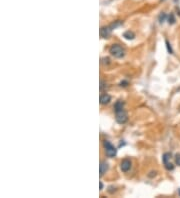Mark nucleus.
Instances as JSON below:
<instances>
[{"instance_id": "nucleus-9", "label": "nucleus", "mask_w": 180, "mask_h": 198, "mask_svg": "<svg viewBox=\"0 0 180 198\" xmlns=\"http://www.w3.org/2000/svg\"><path fill=\"white\" fill-rule=\"evenodd\" d=\"M124 109V101L122 100H118L117 102L114 105V111H119V110H122Z\"/></svg>"}, {"instance_id": "nucleus-11", "label": "nucleus", "mask_w": 180, "mask_h": 198, "mask_svg": "<svg viewBox=\"0 0 180 198\" xmlns=\"http://www.w3.org/2000/svg\"><path fill=\"white\" fill-rule=\"evenodd\" d=\"M170 159H171V153H164L163 157H162V160H163V163L164 164H166V163L170 162Z\"/></svg>"}, {"instance_id": "nucleus-18", "label": "nucleus", "mask_w": 180, "mask_h": 198, "mask_svg": "<svg viewBox=\"0 0 180 198\" xmlns=\"http://www.w3.org/2000/svg\"><path fill=\"white\" fill-rule=\"evenodd\" d=\"M99 187H100V190L103 189V183L102 182H99Z\"/></svg>"}, {"instance_id": "nucleus-4", "label": "nucleus", "mask_w": 180, "mask_h": 198, "mask_svg": "<svg viewBox=\"0 0 180 198\" xmlns=\"http://www.w3.org/2000/svg\"><path fill=\"white\" fill-rule=\"evenodd\" d=\"M132 163L129 159H123L120 163V169L123 171V172H128L129 170L131 169Z\"/></svg>"}, {"instance_id": "nucleus-15", "label": "nucleus", "mask_w": 180, "mask_h": 198, "mask_svg": "<svg viewBox=\"0 0 180 198\" xmlns=\"http://www.w3.org/2000/svg\"><path fill=\"white\" fill-rule=\"evenodd\" d=\"M175 163H176V165L180 166V154H178V153L175 155Z\"/></svg>"}, {"instance_id": "nucleus-16", "label": "nucleus", "mask_w": 180, "mask_h": 198, "mask_svg": "<svg viewBox=\"0 0 180 198\" xmlns=\"http://www.w3.org/2000/svg\"><path fill=\"white\" fill-rule=\"evenodd\" d=\"M166 45H167V49H168V52L169 53H173V51H172V48L170 46V44H169V42L166 40Z\"/></svg>"}, {"instance_id": "nucleus-17", "label": "nucleus", "mask_w": 180, "mask_h": 198, "mask_svg": "<svg viewBox=\"0 0 180 198\" xmlns=\"http://www.w3.org/2000/svg\"><path fill=\"white\" fill-rule=\"evenodd\" d=\"M128 85V82L127 81H122V82L120 83V86H127Z\"/></svg>"}, {"instance_id": "nucleus-5", "label": "nucleus", "mask_w": 180, "mask_h": 198, "mask_svg": "<svg viewBox=\"0 0 180 198\" xmlns=\"http://www.w3.org/2000/svg\"><path fill=\"white\" fill-rule=\"evenodd\" d=\"M111 32H112V28H111L109 25L103 26V27L100 28V36H101L102 38H108Z\"/></svg>"}, {"instance_id": "nucleus-1", "label": "nucleus", "mask_w": 180, "mask_h": 198, "mask_svg": "<svg viewBox=\"0 0 180 198\" xmlns=\"http://www.w3.org/2000/svg\"><path fill=\"white\" fill-rule=\"evenodd\" d=\"M109 53L115 58H122L125 55V50L119 44H112L109 48Z\"/></svg>"}, {"instance_id": "nucleus-13", "label": "nucleus", "mask_w": 180, "mask_h": 198, "mask_svg": "<svg viewBox=\"0 0 180 198\" xmlns=\"http://www.w3.org/2000/svg\"><path fill=\"white\" fill-rule=\"evenodd\" d=\"M165 165V168L167 170H173L174 169V165L172 164L171 162H168V163H166V164H164Z\"/></svg>"}, {"instance_id": "nucleus-12", "label": "nucleus", "mask_w": 180, "mask_h": 198, "mask_svg": "<svg viewBox=\"0 0 180 198\" xmlns=\"http://www.w3.org/2000/svg\"><path fill=\"white\" fill-rule=\"evenodd\" d=\"M168 23L169 24H174L175 23V17H174L173 14H170L168 16Z\"/></svg>"}, {"instance_id": "nucleus-19", "label": "nucleus", "mask_w": 180, "mask_h": 198, "mask_svg": "<svg viewBox=\"0 0 180 198\" xmlns=\"http://www.w3.org/2000/svg\"><path fill=\"white\" fill-rule=\"evenodd\" d=\"M161 1H164V0H161Z\"/></svg>"}, {"instance_id": "nucleus-8", "label": "nucleus", "mask_w": 180, "mask_h": 198, "mask_svg": "<svg viewBox=\"0 0 180 198\" xmlns=\"http://www.w3.org/2000/svg\"><path fill=\"white\" fill-rule=\"evenodd\" d=\"M123 37L127 39V40H133L135 38V34H134V32H132V31L128 30V31H126V32H124Z\"/></svg>"}, {"instance_id": "nucleus-7", "label": "nucleus", "mask_w": 180, "mask_h": 198, "mask_svg": "<svg viewBox=\"0 0 180 198\" xmlns=\"http://www.w3.org/2000/svg\"><path fill=\"white\" fill-rule=\"evenodd\" d=\"M108 170V163L105 162V161H102L100 163L99 166V172H100V176H102L104 173H106V171Z\"/></svg>"}, {"instance_id": "nucleus-2", "label": "nucleus", "mask_w": 180, "mask_h": 198, "mask_svg": "<svg viewBox=\"0 0 180 198\" xmlns=\"http://www.w3.org/2000/svg\"><path fill=\"white\" fill-rule=\"evenodd\" d=\"M103 146H104L105 148V153H106V155L108 157L112 158V157H115L116 154H117V150L114 146H113L112 144L110 143L109 141L105 140L103 142Z\"/></svg>"}, {"instance_id": "nucleus-10", "label": "nucleus", "mask_w": 180, "mask_h": 198, "mask_svg": "<svg viewBox=\"0 0 180 198\" xmlns=\"http://www.w3.org/2000/svg\"><path fill=\"white\" fill-rule=\"evenodd\" d=\"M123 24V21H121V20H116V21H114L113 23H111V24L109 25L111 28H112V30L113 29H116L117 27H119V26H121Z\"/></svg>"}, {"instance_id": "nucleus-14", "label": "nucleus", "mask_w": 180, "mask_h": 198, "mask_svg": "<svg viewBox=\"0 0 180 198\" xmlns=\"http://www.w3.org/2000/svg\"><path fill=\"white\" fill-rule=\"evenodd\" d=\"M158 18H159V22L163 23L164 21H165V19H166V14H165V13H161Z\"/></svg>"}, {"instance_id": "nucleus-6", "label": "nucleus", "mask_w": 180, "mask_h": 198, "mask_svg": "<svg viewBox=\"0 0 180 198\" xmlns=\"http://www.w3.org/2000/svg\"><path fill=\"white\" fill-rule=\"evenodd\" d=\"M100 103L101 104H103V105H105V104H108L109 102L111 101V96L110 95H108V94H102L101 96H100Z\"/></svg>"}, {"instance_id": "nucleus-3", "label": "nucleus", "mask_w": 180, "mask_h": 198, "mask_svg": "<svg viewBox=\"0 0 180 198\" xmlns=\"http://www.w3.org/2000/svg\"><path fill=\"white\" fill-rule=\"evenodd\" d=\"M116 121L119 124H124L127 122L128 120V115H127L126 111L124 109L122 110H119V111H116Z\"/></svg>"}]
</instances>
